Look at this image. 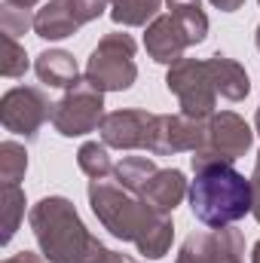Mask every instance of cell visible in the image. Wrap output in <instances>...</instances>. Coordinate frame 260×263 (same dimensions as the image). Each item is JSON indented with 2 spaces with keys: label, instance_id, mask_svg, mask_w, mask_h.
Wrapping results in <instances>:
<instances>
[{
  "label": "cell",
  "instance_id": "obj_27",
  "mask_svg": "<svg viewBox=\"0 0 260 263\" xmlns=\"http://www.w3.org/2000/svg\"><path fill=\"white\" fill-rule=\"evenodd\" d=\"M251 214L260 223V153H257V162H254V175H251Z\"/></svg>",
  "mask_w": 260,
  "mask_h": 263
},
{
  "label": "cell",
  "instance_id": "obj_36",
  "mask_svg": "<svg viewBox=\"0 0 260 263\" xmlns=\"http://www.w3.org/2000/svg\"><path fill=\"white\" fill-rule=\"evenodd\" d=\"M257 3H260V0H257Z\"/></svg>",
  "mask_w": 260,
  "mask_h": 263
},
{
  "label": "cell",
  "instance_id": "obj_31",
  "mask_svg": "<svg viewBox=\"0 0 260 263\" xmlns=\"http://www.w3.org/2000/svg\"><path fill=\"white\" fill-rule=\"evenodd\" d=\"M9 3H18V6H28V9H31V6H37L40 0H9Z\"/></svg>",
  "mask_w": 260,
  "mask_h": 263
},
{
  "label": "cell",
  "instance_id": "obj_15",
  "mask_svg": "<svg viewBox=\"0 0 260 263\" xmlns=\"http://www.w3.org/2000/svg\"><path fill=\"white\" fill-rule=\"evenodd\" d=\"M34 70L40 77V83L52 86V89H70L77 80H80V70H77V59L65 52V49H46L37 55Z\"/></svg>",
  "mask_w": 260,
  "mask_h": 263
},
{
  "label": "cell",
  "instance_id": "obj_16",
  "mask_svg": "<svg viewBox=\"0 0 260 263\" xmlns=\"http://www.w3.org/2000/svg\"><path fill=\"white\" fill-rule=\"evenodd\" d=\"M165 6H169V15H175L178 25L187 31L193 46L208 37V15L202 9V0H165Z\"/></svg>",
  "mask_w": 260,
  "mask_h": 263
},
{
  "label": "cell",
  "instance_id": "obj_13",
  "mask_svg": "<svg viewBox=\"0 0 260 263\" xmlns=\"http://www.w3.org/2000/svg\"><path fill=\"white\" fill-rule=\"evenodd\" d=\"M187 178H184V172H178V168H159L153 178H150V184L138 193L141 202H147L153 211H162V214H172L178 205H181V199L187 196Z\"/></svg>",
  "mask_w": 260,
  "mask_h": 263
},
{
  "label": "cell",
  "instance_id": "obj_2",
  "mask_svg": "<svg viewBox=\"0 0 260 263\" xmlns=\"http://www.w3.org/2000/svg\"><path fill=\"white\" fill-rule=\"evenodd\" d=\"M31 230L40 245V254L49 263H98L107 248L86 230L73 202L65 196L40 199L31 214Z\"/></svg>",
  "mask_w": 260,
  "mask_h": 263
},
{
  "label": "cell",
  "instance_id": "obj_8",
  "mask_svg": "<svg viewBox=\"0 0 260 263\" xmlns=\"http://www.w3.org/2000/svg\"><path fill=\"white\" fill-rule=\"evenodd\" d=\"M52 107L46 92L37 86H15L0 98V123L12 135H22L25 141H34L43 123L52 120Z\"/></svg>",
  "mask_w": 260,
  "mask_h": 263
},
{
  "label": "cell",
  "instance_id": "obj_4",
  "mask_svg": "<svg viewBox=\"0 0 260 263\" xmlns=\"http://www.w3.org/2000/svg\"><path fill=\"white\" fill-rule=\"evenodd\" d=\"M254 141L251 126L233 114V110H220L205 123V141L193 153V172L205 165H233L236 159H242L248 153Z\"/></svg>",
  "mask_w": 260,
  "mask_h": 263
},
{
  "label": "cell",
  "instance_id": "obj_19",
  "mask_svg": "<svg viewBox=\"0 0 260 263\" xmlns=\"http://www.w3.org/2000/svg\"><path fill=\"white\" fill-rule=\"evenodd\" d=\"M77 165L86 178L92 181H104L107 175L117 172V165L110 162V153H107V144H98V141H86L77 153Z\"/></svg>",
  "mask_w": 260,
  "mask_h": 263
},
{
  "label": "cell",
  "instance_id": "obj_21",
  "mask_svg": "<svg viewBox=\"0 0 260 263\" xmlns=\"http://www.w3.org/2000/svg\"><path fill=\"white\" fill-rule=\"evenodd\" d=\"M0 214H3V236H0V245H9L22 217H25V193L18 184H6L3 187V196H0Z\"/></svg>",
  "mask_w": 260,
  "mask_h": 263
},
{
  "label": "cell",
  "instance_id": "obj_26",
  "mask_svg": "<svg viewBox=\"0 0 260 263\" xmlns=\"http://www.w3.org/2000/svg\"><path fill=\"white\" fill-rule=\"evenodd\" d=\"M70 3H73V9H77L80 22H83V25H89V22H95V18H101V15H104V9H107V3H110V0H70Z\"/></svg>",
  "mask_w": 260,
  "mask_h": 263
},
{
  "label": "cell",
  "instance_id": "obj_18",
  "mask_svg": "<svg viewBox=\"0 0 260 263\" xmlns=\"http://www.w3.org/2000/svg\"><path fill=\"white\" fill-rule=\"evenodd\" d=\"M211 263H245V236L236 227L211 230Z\"/></svg>",
  "mask_w": 260,
  "mask_h": 263
},
{
  "label": "cell",
  "instance_id": "obj_35",
  "mask_svg": "<svg viewBox=\"0 0 260 263\" xmlns=\"http://www.w3.org/2000/svg\"><path fill=\"white\" fill-rule=\"evenodd\" d=\"M110 3H117V0H110Z\"/></svg>",
  "mask_w": 260,
  "mask_h": 263
},
{
  "label": "cell",
  "instance_id": "obj_1",
  "mask_svg": "<svg viewBox=\"0 0 260 263\" xmlns=\"http://www.w3.org/2000/svg\"><path fill=\"white\" fill-rule=\"evenodd\" d=\"M89 205L110 236L123 242H135L138 254H144L147 260H159L169 254L175 239L172 214L153 211L147 202L129 196V190L107 181L89 184Z\"/></svg>",
  "mask_w": 260,
  "mask_h": 263
},
{
  "label": "cell",
  "instance_id": "obj_24",
  "mask_svg": "<svg viewBox=\"0 0 260 263\" xmlns=\"http://www.w3.org/2000/svg\"><path fill=\"white\" fill-rule=\"evenodd\" d=\"M28 70V55H25V46L15 43V37L3 34V59H0V73L9 77V80H18L25 77Z\"/></svg>",
  "mask_w": 260,
  "mask_h": 263
},
{
  "label": "cell",
  "instance_id": "obj_17",
  "mask_svg": "<svg viewBox=\"0 0 260 263\" xmlns=\"http://www.w3.org/2000/svg\"><path fill=\"white\" fill-rule=\"evenodd\" d=\"M156 172H159V168H156L153 159H147V156H126V159L117 165L114 178H117V184H120L123 190L141 193V190L150 184V178H153Z\"/></svg>",
  "mask_w": 260,
  "mask_h": 263
},
{
  "label": "cell",
  "instance_id": "obj_3",
  "mask_svg": "<svg viewBox=\"0 0 260 263\" xmlns=\"http://www.w3.org/2000/svg\"><path fill=\"white\" fill-rule=\"evenodd\" d=\"M187 196L196 220L205 227H233L251 211V178L239 175L233 165H205L196 172Z\"/></svg>",
  "mask_w": 260,
  "mask_h": 263
},
{
  "label": "cell",
  "instance_id": "obj_25",
  "mask_svg": "<svg viewBox=\"0 0 260 263\" xmlns=\"http://www.w3.org/2000/svg\"><path fill=\"white\" fill-rule=\"evenodd\" d=\"M175 263H211V233H193L178 251Z\"/></svg>",
  "mask_w": 260,
  "mask_h": 263
},
{
  "label": "cell",
  "instance_id": "obj_23",
  "mask_svg": "<svg viewBox=\"0 0 260 263\" xmlns=\"http://www.w3.org/2000/svg\"><path fill=\"white\" fill-rule=\"evenodd\" d=\"M0 28H3V34L18 37V34H25V31L34 28V15H31L28 6H18V3H9L6 0L3 9H0Z\"/></svg>",
  "mask_w": 260,
  "mask_h": 263
},
{
  "label": "cell",
  "instance_id": "obj_30",
  "mask_svg": "<svg viewBox=\"0 0 260 263\" xmlns=\"http://www.w3.org/2000/svg\"><path fill=\"white\" fill-rule=\"evenodd\" d=\"M98 263H129V260H126V254H120V251H107Z\"/></svg>",
  "mask_w": 260,
  "mask_h": 263
},
{
  "label": "cell",
  "instance_id": "obj_20",
  "mask_svg": "<svg viewBox=\"0 0 260 263\" xmlns=\"http://www.w3.org/2000/svg\"><path fill=\"white\" fill-rule=\"evenodd\" d=\"M162 0H117L114 9H110V18L123 28H138V25H147L156 18Z\"/></svg>",
  "mask_w": 260,
  "mask_h": 263
},
{
  "label": "cell",
  "instance_id": "obj_5",
  "mask_svg": "<svg viewBox=\"0 0 260 263\" xmlns=\"http://www.w3.org/2000/svg\"><path fill=\"white\" fill-rule=\"evenodd\" d=\"M86 77L101 89V92H126L138 80V65H135V40L129 34H104L98 46L89 55Z\"/></svg>",
  "mask_w": 260,
  "mask_h": 263
},
{
  "label": "cell",
  "instance_id": "obj_6",
  "mask_svg": "<svg viewBox=\"0 0 260 263\" xmlns=\"http://www.w3.org/2000/svg\"><path fill=\"white\" fill-rule=\"evenodd\" d=\"M165 86L169 92L178 98L181 114L193 117V120H211L214 117V104H217V89L208 70V59H181L175 65H169L165 73Z\"/></svg>",
  "mask_w": 260,
  "mask_h": 263
},
{
  "label": "cell",
  "instance_id": "obj_29",
  "mask_svg": "<svg viewBox=\"0 0 260 263\" xmlns=\"http://www.w3.org/2000/svg\"><path fill=\"white\" fill-rule=\"evenodd\" d=\"M211 6H217L220 12H236V9H242V3L245 0H208Z\"/></svg>",
  "mask_w": 260,
  "mask_h": 263
},
{
  "label": "cell",
  "instance_id": "obj_12",
  "mask_svg": "<svg viewBox=\"0 0 260 263\" xmlns=\"http://www.w3.org/2000/svg\"><path fill=\"white\" fill-rule=\"evenodd\" d=\"M80 28L83 22L70 0H46L34 12V34L43 40H65V37H73Z\"/></svg>",
  "mask_w": 260,
  "mask_h": 263
},
{
  "label": "cell",
  "instance_id": "obj_22",
  "mask_svg": "<svg viewBox=\"0 0 260 263\" xmlns=\"http://www.w3.org/2000/svg\"><path fill=\"white\" fill-rule=\"evenodd\" d=\"M28 172V150L18 141H3L0 144V181L6 184H18Z\"/></svg>",
  "mask_w": 260,
  "mask_h": 263
},
{
  "label": "cell",
  "instance_id": "obj_14",
  "mask_svg": "<svg viewBox=\"0 0 260 263\" xmlns=\"http://www.w3.org/2000/svg\"><path fill=\"white\" fill-rule=\"evenodd\" d=\"M208 70H211V80H214V89L220 98L227 101H242L248 98L251 92V83H248V73L245 67L227 55H211L208 59Z\"/></svg>",
  "mask_w": 260,
  "mask_h": 263
},
{
  "label": "cell",
  "instance_id": "obj_7",
  "mask_svg": "<svg viewBox=\"0 0 260 263\" xmlns=\"http://www.w3.org/2000/svg\"><path fill=\"white\" fill-rule=\"evenodd\" d=\"M104 117H107L104 114V92L89 77H80L62 95V101L52 107V126L65 138H80V135L95 132Z\"/></svg>",
  "mask_w": 260,
  "mask_h": 263
},
{
  "label": "cell",
  "instance_id": "obj_11",
  "mask_svg": "<svg viewBox=\"0 0 260 263\" xmlns=\"http://www.w3.org/2000/svg\"><path fill=\"white\" fill-rule=\"evenodd\" d=\"M193 46L187 31L178 25L175 15H156L150 25H147V34H144V49L153 62L159 65H175L184 59V49Z\"/></svg>",
  "mask_w": 260,
  "mask_h": 263
},
{
  "label": "cell",
  "instance_id": "obj_33",
  "mask_svg": "<svg viewBox=\"0 0 260 263\" xmlns=\"http://www.w3.org/2000/svg\"><path fill=\"white\" fill-rule=\"evenodd\" d=\"M254 129H257V135H260V107H257V117H254Z\"/></svg>",
  "mask_w": 260,
  "mask_h": 263
},
{
  "label": "cell",
  "instance_id": "obj_32",
  "mask_svg": "<svg viewBox=\"0 0 260 263\" xmlns=\"http://www.w3.org/2000/svg\"><path fill=\"white\" fill-rule=\"evenodd\" d=\"M251 263H260V242L254 245V251H251Z\"/></svg>",
  "mask_w": 260,
  "mask_h": 263
},
{
  "label": "cell",
  "instance_id": "obj_9",
  "mask_svg": "<svg viewBox=\"0 0 260 263\" xmlns=\"http://www.w3.org/2000/svg\"><path fill=\"white\" fill-rule=\"evenodd\" d=\"M205 123L208 120H193L187 114H156L147 138V153L153 156L196 153L205 141Z\"/></svg>",
  "mask_w": 260,
  "mask_h": 263
},
{
  "label": "cell",
  "instance_id": "obj_34",
  "mask_svg": "<svg viewBox=\"0 0 260 263\" xmlns=\"http://www.w3.org/2000/svg\"><path fill=\"white\" fill-rule=\"evenodd\" d=\"M254 46H257V52H260V28H257V34H254Z\"/></svg>",
  "mask_w": 260,
  "mask_h": 263
},
{
  "label": "cell",
  "instance_id": "obj_28",
  "mask_svg": "<svg viewBox=\"0 0 260 263\" xmlns=\"http://www.w3.org/2000/svg\"><path fill=\"white\" fill-rule=\"evenodd\" d=\"M3 263H46V257H40V254H34V251H18V254L6 257Z\"/></svg>",
  "mask_w": 260,
  "mask_h": 263
},
{
  "label": "cell",
  "instance_id": "obj_10",
  "mask_svg": "<svg viewBox=\"0 0 260 263\" xmlns=\"http://www.w3.org/2000/svg\"><path fill=\"white\" fill-rule=\"evenodd\" d=\"M153 117L150 110H141V107H126V110H114L101 120V141L107 147H117V150H147V138H150V126H153Z\"/></svg>",
  "mask_w": 260,
  "mask_h": 263
}]
</instances>
